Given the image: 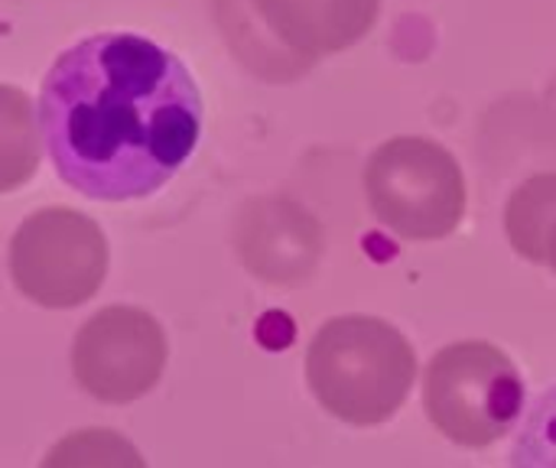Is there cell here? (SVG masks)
I'll return each mask as SVG.
<instances>
[{
    "label": "cell",
    "mask_w": 556,
    "mask_h": 468,
    "mask_svg": "<svg viewBox=\"0 0 556 468\" xmlns=\"http://www.w3.org/2000/svg\"><path fill=\"white\" fill-rule=\"evenodd\" d=\"M39 130L65 186L94 202H134L160 192L192 156L202 94L169 49L101 33L46 72Z\"/></svg>",
    "instance_id": "cell-1"
},
{
    "label": "cell",
    "mask_w": 556,
    "mask_h": 468,
    "mask_svg": "<svg viewBox=\"0 0 556 468\" xmlns=\"http://www.w3.org/2000/svg\"><path fill=\"white\" fill-rule=\"evenodd\" d=\"M417 378V355L401 329L375 316L329 319L306 352L313 397L342 423H388L407 401Z\"/></svg>",
    "instance_id": "cell-2"
},
{
    "label": "cell",
    "mask_w": 556,
    "mask_h": 468,
    "mask_svg": "<svg viewBox=\"0 0 556 468\" xmlns=\"http://www.w3.org/2000/svg\"><path fill=\"white\" fill-rule=\"evenodd\" d=\"M381 0H215L235 55L267 81H293L368 36Z\"/></svg>",
    "instance_id": "cell-3"
},
{
    "label": "cell",
    "mask_w": 556,
    "mask_h": 468,
    "mask_svg": "<svg viewBox=\"0 0 556 468\" xmlns=\"http://www.w3.org/2000/svg\"><path fill=\"white\" fill-rule=\"evenodd\" d=\"M525 407L515 362L492 342H456L433 355L424 378V410L456 446L485 450L505 440Z\"/></svg>",
    "instance_id": "cell-4"
},
{
    "label": "cell",
    "mask_w": 556,
    "mask_h": 468,
    "mask_svg": "<svg viewBox=\"0 0 556 468\" xmlns=\"http://www.w3.org/2000/svg\"><path fill=\"white\" fill-rule=\"evenodd\" d=\"M375 218L404 241L450 238L466 215V179L456 156L427 137L381 143L365 169Z\"/></svg>",
    "instance_id": "cell-5"
},
{
    "label": "cell",
    "mask_w": 556,
    "mask_h": 468,
    "mask_svg": "<svg viewBox=\"0 0 556 468\" xmlns=\"http://www.w3.org/2000/svg\"><path fill=\"white\" fill-rule=\"evenodd\" d=\"M108 238L94 218L75 208L33 212L10 241V277L16 290L46 306L88 303L108 277Z\"/></svg>",
    "instance_id": "cell-6"
},
{
    "label": "cell",
    "mask_w": 556,
    "mask_h": 468,
    "mask_svg": "<svg viewBox=\"0 0 556 468\" xmlns=\"http://www.w3.org/2000/svg\"><path fill=\"white\" fill-rule=\"evenodd\" d=\"M166 332L140 306L98 309L72 342V375L101 404H130L150 394L166 368Z\"/></svg>",
    "instance_id": "cell-7"
},
{
    "label": "cell",
    "mask_w": 556,
    "mask_h": 468,
    "mask_svg": "<svg viewBox=\"0 0 556 468\" xmlns=\"http://www.w3.org/2000/svg\"><path fill=\"white\" fill-rule=\"evenodd\" d=\"M319 225L296 202L264 199L251 202L238 222V251L251 274L293 287L316 270Z\"/></svg>",
    "instance_id": "cell-8"
},
{
    "label": "cell",
    "mask_w": 556,
    "mask_h": 468,
    "mask_svg": "<svg viewBox=\"0 0 556 468\" xmlns=\"http://www.w3.org/2000/svg\"><path fill=\"white\" fill-rule=\"evenodd\" d=\"M556 222V173L531 176L525 186L515 189L508 199L505 212V231L511 248L531 261L544 264L547 261V235Z\"/></svg>",
    "instance_id": "cell-9"
},
{
    "label": "cell",
    "mask_w": 556,
    "mask_h": 468,
    "mask_svg": "<svg viewBox=\"0 0 556 468\" xmlns=\"http://www.w3.org/2000/svg\"><path fill=\"white\" fill-rule=\"evenodd\" d=\"M39 468H147V463L127 437L88 427L62 437Z\"/></svg>",
    "instance_id": "cell-10"
},
{
    "label": "cell",
    "mask_w": 556,
    "mask_h": 468,
    "mask_svg": "<svg viewBox=\"0 0 556 468\" xmlns=\"http://www.w3.org/2000/svg\"><path fill=\"white\" fill-rule=\"evenodd\" d=\"M511 468H556V388L531 407L511 450Z\"/></svg>",
    "instance_id": "cell-11"
},
{
    "label": "cell",
    "mask_w": 556,
    "mask_h": 468,
    "mask_svg": "<svg viewBox=\"0 0 556 468\" xmlns=\"http://www.w3.org/2000/svg\"><path fill=\"white\" fill-rule=\"evenodd\" d=\"M544 264L556 274V222L554 228H551V235H547V261H544Z\"/></svg>",
    "instance_id": "cell-12"
}]
</instances>
